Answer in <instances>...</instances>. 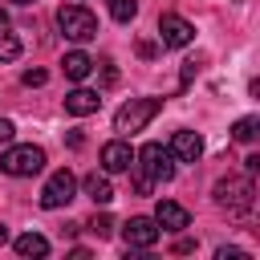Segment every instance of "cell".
Returning <instances> with one entry per match:
<instances>
[{"mask_svg": "<svg viewBox=\"0 0 260 260\" xmlns=\"http://www.w3.org/2000/svg\"><path fill=\"white\" fill-rule=\"evenodd\" d=\"M215 203L228 207V215H244L252 211L256 203V187H252V175H228L215 183Z\"/></svg>", "mask_w": 260, "mask_h": 260, "instance_id": "obj_1", "label": "cell"}, {"mask_svg": "<svg viewBox=\"0 0 260 260\" xmlns=\"http://www.w3.org/2000/svg\"><path fill=\"white\" fill-rule=\"evenodd\" d=\"M158 110H162V98H130L126 106H118V114H114V130H118V134H138Z\"/></svg>", "mask_w": 260, "mask_h": 260, "instance_id": "obj_2", "label": "cell"}, {"mask_svg": "<svg viewBox=\"0 0 260 260\" xmlns=\"http://www.w3.org/2000/svg\"><path fill=\"white\" fill-rule=\"evenodd\" d=\"M57 28L69 37V41H93L98 37V16L81 4H61L57 8Z\"/></svg>", "mask_w": 260, "mask_h": 260, "instance_id": "obj_3", "label": "cell"}, {"mask_svg": "<svg viewBox=\"0 0 260 260\" xmlns=\"http://www.w3.org/2000/svg\"><path fill=\"white\" fill-rule=\"evenodd\" d=\"M134 167H138V175H146L150 183H167V179H175L171 150H162L158 142H142L138 154H134Z\"/></svg>", "mask_w": 260, "mask_h": 260, "instance_id": "obj_4", "label": "cell"}, {"mask_svg": "<svg viewBox=\"0 0 260 260\" xmlns=\"http://www.w3.org/2000/svg\"><path fill=\"white\" fill-rule=\"evenodd\" d=\"M41 167H45V150L32 146V142H24V146H12V142H8V150L0 154V171H4V175H16V179L37 175Z\"/></svg>", "mask_w": 260, "mask_h": 260, "instance_id": "obj_5", "label": "cell"}, {"mask_svg": "<svg viewBox=\"0 0 260 260\" xmlns=\"http://www.w3.org/2000/svg\"><path fill=\"white\" fill-rule=\"evenodd\" d=\"M69 199H77V179L61 167V171H53L49 179H45V187H41V207H65Z\"/></svg>", "mask_w": 260, "mask_h": 260, "instance_id": "obj_6", "label": "cell"}, {"mask_svg": "<svg viewBox=\"0 0 260 260\" xmlns=\"http://www.w3.org/2000/svg\"><path fill=\"white\" fill-rule=\"evenodd\" d=\"M158 41H162L167 49H183V45L195 41V24L183 20V16H175V12H162V16H158Z\"/></svg>", "mask_w": 260, "mask_h": 260, "instance_id": "obj_7", "label": "cell"}, {"mask_svg": "<svg viewBox=\"0 0 260 260\" xmlns=\"http://www.w3.org/2000/svg\"><path fill=\"white\" fill-rule=\"evenodd\" d=\"M122 240H126V248H154L158 244V223L146 219V215H130L122 223Z\"/></svg>", "mask_w": 260, "mask_h": 260, "instance_id": "obj_8", "label": "cell"}, {"mask_svg": "<svg viewBox=\"0 0 260 260\" xmlns=\"http://www.w3.org/2000/svg\"><path fill=\"white\" fill-rule=\"evenodd\" d=\"M98 106H102L98 89L77 85V89H69V93H65V114H73V118H89V114H98Z\"/></svg>", "mask_w": 260, "mask_h": 260, "instance_id": "obj_9", "label": "cell"}, {"mask_svg": "<svg viewBox=\"0 0 260 260\" xmlns=\"http://www.w3.org/2000/svg\"><path fill=\"white\" fill-rule=\"evenodd\" d=\"M154 223H158L162 232H183V228L191 223V215H187V207H183V203H175V199H162V203L154 207Z\"/></svg>", "mask_w": 260, "mask_h": 260, "instance_id": "obj_10", "label": "cell"}, {"mask_svg": "<svg viewBox=\"0 0 260 260\" xmlns=\"http://www.w3.org/2000/svg\"><path fill=\"white\" fill-rule=\"evenodd\" d=\"M199 154H203V138H199L195 130H175V138H171V158L195 162Z\"/></svg>", "mask_w": 260, "mask_h": 260, "instance_id": "obj_11", "label": "cell"}, {"mask_svg": "<svg viewBox=\"0 0 260 260\" xmlns=\"http://www.w3.org/2000/svg\"><path fill=\"white\" fill-rule=\"evenodd\" d=\"M102 167H106V175H118V171H130V167H134V154H130V146H126L122 138H114V142H106V146H102Z\"/></svg>", "mask_w": 260, "mask_h": 260, "instance_id": "obj_12", "label": "cell"}, {"mask_svg": "<svg viewBox=\"0 0 260 260\" xmlns=\"http://www.w3.org/2000/svg\"><path fill=\"white\" fill-rule=\"evenodd\" d=\"M61 69H65V77H69V81H85V77H89V69H93V57H89V53H81V49H73V53H65Z\"/></svg>", "mask_w": 260, "mask_h": 260, "instance_id": "obj_13", "label": "cell"}, {"mask_svg": "<svg viewBox=\"0 0 260 260\" xmlns=\"http://www.w3.org/2000/svg\"><path fill=\"white\" fill-rule=\"evenodd\" d=\"M85 195H89L93 203H110V199H114V187H110V179H106V175H98V171H93V175H85Z\"/></svg>", "mask_w": 260, "mask_h": 260, "instance_id": "obj_14", "label": "cell"}, {"mask_svg": "<svg viewBox=\"0 0 260 260\" xmlns=\"http://www.w3.org/2000/svg\"><path fill=\"white\" fill-rule=\"evenodd\" d=\"M16 252L20 256H49V240L37 232H24V236H16Z\"/></svg>", "mask_w": 260, "mask_h": 260, "instance_id": "obj_15", "label": "cell"}, {"mask_svg": "<svg viewBox=\"0 0 260 260\" xmlns=\"http://www.w3.org/2000/svg\"><path fill=\"white\" fill-rule=\"evenodd\" d=\"M20 57V37L8 32V24L0 28V61H16Z\"/></svg>", "mask_w": 260, "mask_h": 260, "instance_id": "obj_16", "label": "cell"}, {"mask_svg": "<svg viewBox=\"0 0 260 260\" xmlns=\"http://www.w3.org/2000/svg\"><path fill=\"white\" fill-rule=\"evenodd\" d=\"M110 16L126 24V20H134V16H138V4H134V0H110Z\"/></svg>", "mask_w": 260, "mask_h": 260, "instance_id": "obj_17", "label": "cell"}, {"mask_svg": "<svg viewBox=\"0 0 260 260\" xmlns=\"http://www.w3.org/2000/svg\"><path fill=\"white\" fill-rule=\"evenodd\" d=\"M256 126H260L256 118H240V122L232 126V138H236V142H252V138H256Z\"/></svg>", "mask_w": 260, "mask_h": 260, "instance_id": "obj_18", "label": "cell"}, {"mask_svg": "<svg viewBox=\"0 0 260 260\" xmlns=\"http://www.w3.org/2000/svg\"><path fill=\"white\" fill-rule=\"evenodd\" d=\"M85 228H89V232H93L98 240H106V236H114V219H110L106 211H102V215H93V219H89Z\"/></svg>", "mask_w": 260, "mask_h": 260, "instance_id": "obj_19", "label": "cell"}, {"mask_svg": "<svg viewBox=\"0 0 260 260\" xmlns=\"http://www.w3.org/2000/svg\"><path fill=\"white\" fill-rule=\"evenodd\" d=\"M20 81L32 89V85H45V81H49V73H45V69H24V73H20Z\"/></svg>", "mask_w": 260, "mask_h": 260, "instance_id": "obj_20", "label": "cell"}, {"mask_svg": "<svg viewBox=\"0 0 260 260\" xmlns=\"http://www.w3.org/2000/svg\"><path fill=\"white\" fill-rule=\"evenodd\" d=\"M215 260H248V252H244V248H219Z\"/></svg>", "mask_w": 260, "mask_h": 260, "instance_id": "obj_21", "label": "cell"}, {"mask_svg": "<svg viewBox=\"0 0 260 260\" xmlns=\"http://www.w3.org/2000/svg\"><path fill=\"white\" fill-rule=\"evenodd\" d=\"M12 138H16V126H12L8 118H0V146H8Z\"/></svg>", "mask_w": 260, "mask_h": 260, "instance_id": "obj_22", "label": "cell"}, {"mask_svg": "<svg viewBox=\"0 0 260 260\" xmlns=\"http://www.w3.org/2000/svg\"><path fill=\"white\" fill-rule=\"evenodd\" d=\"M150 187H154V183H150L146 175H134V191H138V195H150Z\"/></svg>", "mask_w": 260, "mask_h": 260, "instance_id": "obj_23", "label": "cell"}, {"mask_svg": "<svg viewBox=\"0 0 260 260\" xmlns=\"http://www.w3.org/2000/svg\"><path fill=\"white\" fill-rule=\"evenodd\" d=\"M244 167H248V175H260V154H248Z\"/></svg>", "mask_w": 260, "mask_h": 260, "instance_id": "obj_24", "label": "cell"}, {"mask_svg": "<svg viewBox=\"0 0 260 260\" xmlns=\"http://www.w3.org/2000/svg\"><path fill=\"white\" fill-rule=\"evenodd\" d=\"M138 53L142 57H154V41H138Z\"/></svg>", "mask_w": 260, "mask_h": 260, "instance_id": "obj_25", "label": "cell"}, {"mask_svg": "<svg viewBox=\"0 0 260 260\" xmlns=\"http://www.w3.org/2000/svg\"><path fill=\"white\" fill-rule=\"evenodd\" d=\"M4 24H8V12H4V8H0V28H4Z\"/></svg>", "mask_w": 260, "mask_h": 260, "instance_id": "obj_26", "label": "cell"}, {"mask_svg": "<svg viewBox=\"0 0 260 260\" xmlns=\"http://www.w3.org/2000/svg\"><path fill=\"white\" fill-rule=\"evenodd\" d=\"M4 240H8V228H4V223H0V244H4Z\"/></svg>", "mask_w": 260, "mask_h": 260, "instance_id": "obj_27", "label": "cell"}, {"mask_svg": "<svg viewBox=\"0 0 260 260\" xmlns=\"http://www.w3.org/2000/svg\"><path fill=\"white\" fill-rule=\"evenodd\" d=\"M12 4H32V0H12Z\"/></svg>", "mask_w": 260, "mask_h": 260, "instance_id": "obj_28", "label": "cell"}]
</instances>
